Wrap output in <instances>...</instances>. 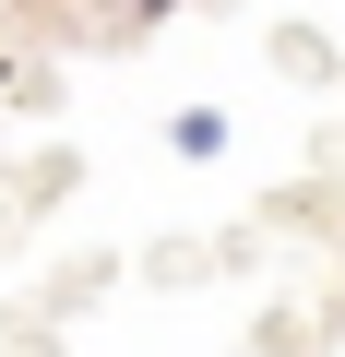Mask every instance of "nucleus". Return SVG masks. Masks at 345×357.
Segmentation results:
<instances>
[{"instance_id": "1", "label": "nucleus", "mask_w": 345, "mask_h": 357, "mask_svg": "<svg viewBox=\"0 0 345 357\" xmlns=\"http://www.w3.org/2000/svg\"><path fill=\"white\" fill-rule=\"evenodd\" d=\"M167 143H179L191 167H203V155H227V107H179V119H167Z\"/></svg>"}, {"instance_id": "2", "label": "nucleus", "mask_w": 345, "mask_h": 357, "mask_svg": "<svg viewBox=\"0 0 345 357\" xmlns=\"http://www.w3.org/2000/svg\"><path fill=\"white\" fill-rule=\"evenodd\" d=\"M119 13H143V24H167V13H191V0H119Z\"/></svg>"}, {"instance_id": "3", "label": "nucleus", "mask_w": 345, "mask_h": 357, "mask_svg": "<svg viewBox=\"0 0 345 357\" xmlns=\"http://www.w3.org/2000/svg\"><path fill=\"white\" fill-rule=\"evenodd\" d=\"M36 13H60V0H36Z\"/></svg>"}]
</instances>
